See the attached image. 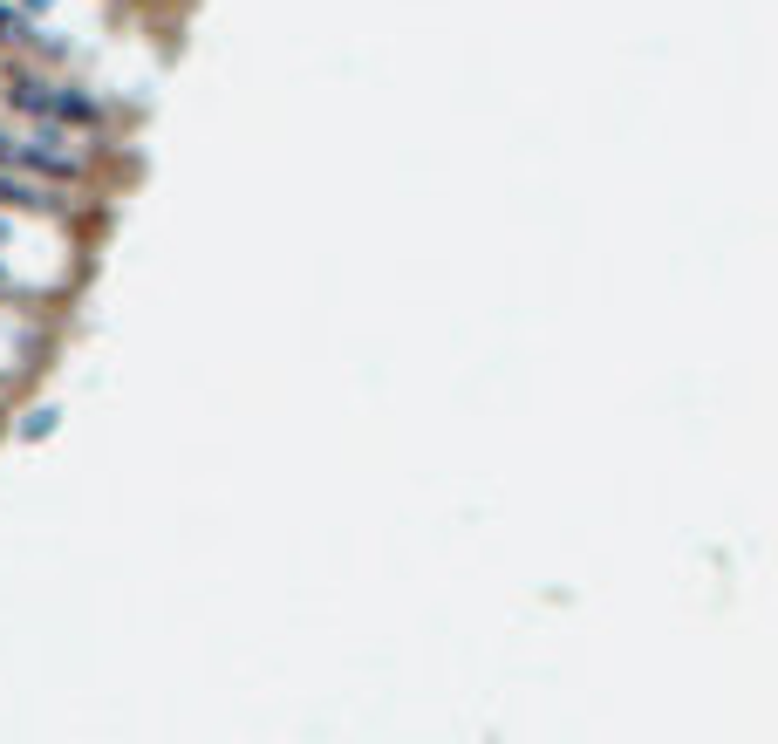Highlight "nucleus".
Instances as JSON below:
<instances>
[{
	"mask_svg": "<svg viewBox=\"0 0 778 744\" xmlns=\"http://www.w3.org/2000/svg\"><path fill=\"white\" fill-rule=\"evenodd\" d=\"M0 96L14 103V117L41 123V130H103V123H110L89 89L55 82V76H41V69H7V76H0Z\"/></svg>",
	"mask_w": 778,
	"mask_h": 744,
	"instance_id": "f257e3e1",
	"label": "nucleus"
},
{
	"mask_svg": "<svg viewBox=\"0 0 778 744\" xmlns=\"http://www.w3.org/2000/svg\"><path fill=\"white\" fill-rule=\"evenodd\" d=\"M0 171H14V178H41V185H76L82 178V157L55 137V130H41L28 117H0Z\"/></svg>",
	"mask_w": 778,
	"mask_h": 744,
	"instance_id": "f03ea898",
	"label": "nucleus"
}]
</instances>
